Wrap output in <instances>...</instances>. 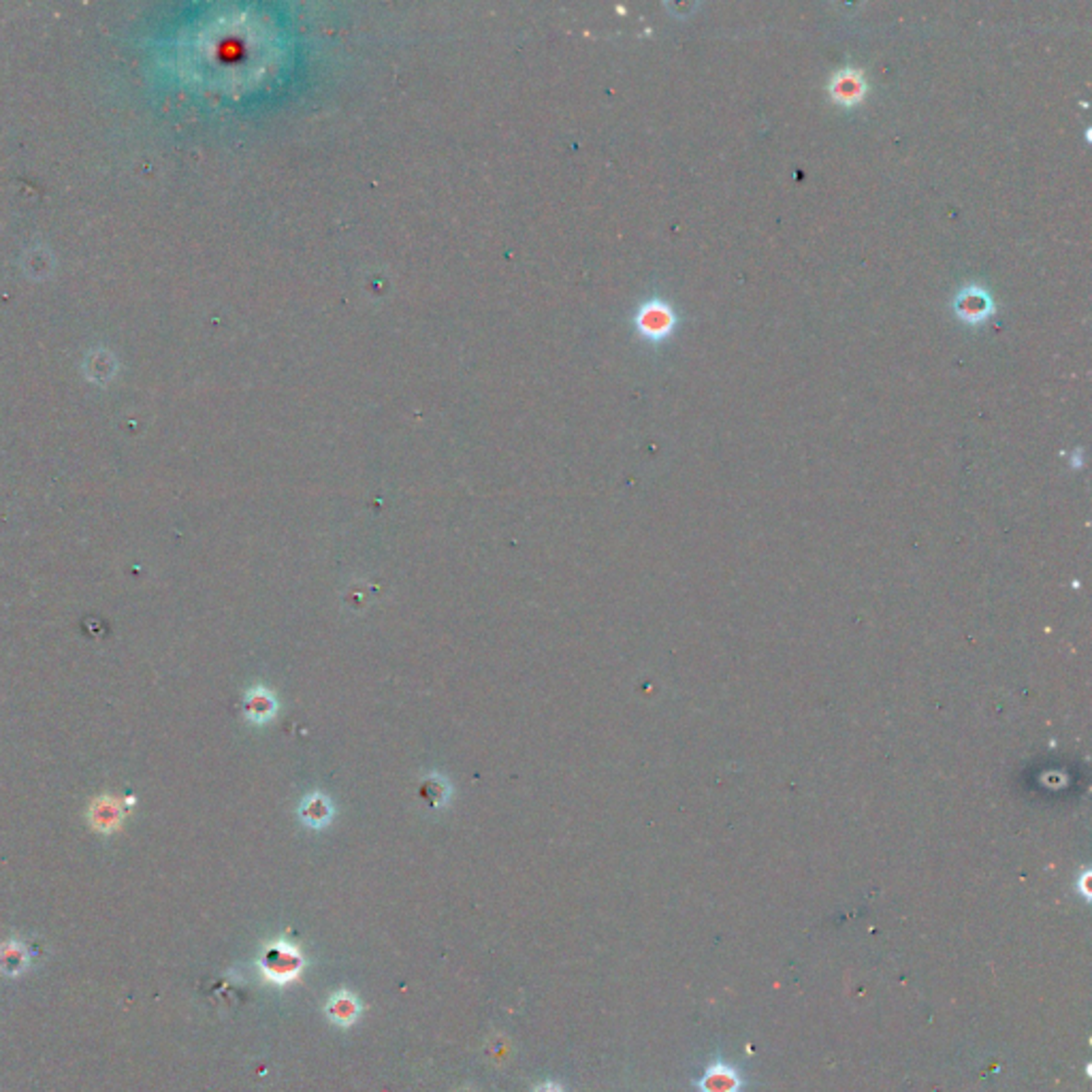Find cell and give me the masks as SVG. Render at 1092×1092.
I'll return each instance as SVG.
<instances>
[{"mask_svg": "<svg viewBox=\"0 0 1092 1092\" xmlns=\"http://www.w3.org/2000/svg\"><path fill=\"white\" fill-rule=\"evenodd\" d=\"M306 966V958L297 945L288 941H273L265 947L258 958V971L267 984L284 988L294 984L301 978Z\"/></svg>", "mask_w": 1092, "mask_h": 1092, "instance_id": "6da1fadb", "label": "cell"}, {"mask_svg": "<svg viewBox=\"0 0 1092 1092\" xmlns=\"http://www.w3.org/2000/svg\"><path fill=\"white\" fill-rule=\"evenodd\" d=\"M675 325H677V316H675V312H672V307L659 299L644 304L636 314L638 331H641L647 340L659 342V340L668 338V335L672 333V329H675Z\"/></svg>", "mask_w": 1092, "mask_h": 1092, "instance_id": "7a4b0ae2", "label": "cell"}, {"mask_svg": "<svg viewBox=\"0 0 1092 1092\" xmlns=\"http://www.w3.org/2000/svg\"><path fill=\"white\" fill-rule=\"evenodd\" d=\"M954 310H956L960 320L971 322V325H979V322L988 320L994 314V299L986 288L973 284L963 288V291L956 294Z\"/></svg>", "mask_w": 1092, "mask_h": 1092, "instance_id": "3957f363", "label": "cell"}, {"mask_svg": "<svg viewBox=\"0 0 1092 1092\" xmlns=\"http://www.w3.org/2000/svg\"><path fill=\"white\" fill-rule=\"evenodd\" d=\"M828 90H830V96H833V101L839 102V105L851 107V105H858V102L867 96L869 86H867V79H864V73L860 71V68L847 66V68H841L839 73L833 75Z\"/></svg>", "mask_w": 1092, "mask_h": 1092, "instance_id": "277c9868", "label": "cell"}, {"mask_svg": "<svg viewBox=\"0 0 1092 1092\" xmlns=\"http://www.w3.org/2000/svg\"><path fill=\"white\" fill-rule=\"evenodd\" d=\"M125 815L126 811L125 807L120 805L118 798H114V796H99V798L92 802L90 811H88V820H90V826L96 833L112 834L122 826Z\"/></svg>", "mask_w": 1092, "mask_h": 1092, "instance_id": "5b68a950", "label": "cell"}, {"mask_svg": "<svg viewBox=\"0 0 1092 1092\" xmlns=\"http://www.w3.org/2000/svg\"><path fill=\"white\" fill-rule=\"evenodd\" d=\"M700 1092H740V1075L724 1062H713L698 1082Z\"/></svg>", "mask_w": 1092, "mask_h": 1092, "instance_id": "8992f818", "label": "cell"}, {"mask_svg": "<svg viewBox=\"0 0 1092 1092\" xmlns=\"http://www.w3.org/2000/svg\"><path fill=\"white\" fill-rule=\"evenodd\" d=\"M327 1015L329 1020L335 1022L338 1026H353L361 1018V1001L353 992L340 990L335 992L327 1002Z\"/></svg>", "mask_w": 1092, "mask_h": 1092, "instance_id": "52a82bcc", "label": "cell"}, {"mask_svg": "<svg viewBox=\"0 0 1092 1092\" xmlns=\"http://www.w3.org/2000/svg\"><path fill=\"white\" fill-rule=\"evenodd\" d=\"M535 1092H563V1090L558 1086V1084H545V1086L538 1088Z\"/></svg>", "mask_w": 1092, "mask_h": 1092, "instance_id": "ba28073f", "label": "cell"}]
</instances>
